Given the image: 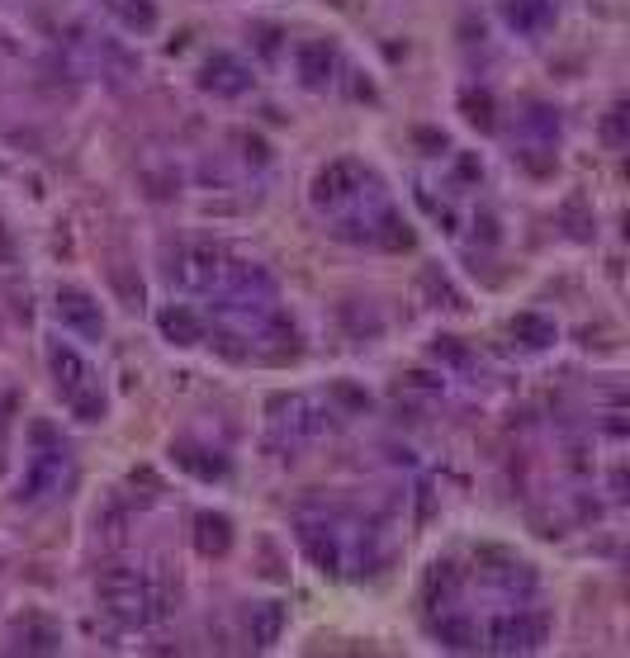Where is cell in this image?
Returning a JSON list of instances; mask_svg holds the SVG:
<instances>
[{"label": "cell", "mask_w": 630, "mask_h": 658, "mask_svg": "<svg viewBox=\"0 0 630 658\" xmlns=\"http://www.w3.org/2000/svg\"><path fill=\"white\" fill-rule=\"evenodd\" d=\"M493 649L503 654H526V649H540L545 640V616H531V611H512V616H498L493 630H488Z\"/></svg>", "instance_id": "obj_2"}, {"label": "cell", "mask_w": 630, "mask_h": 658, "mask_svg": "<svg viewBox=\"0 0 630 658\" xmlns=\"http://www.w3.org/2000/svg\"><path fill=\"white\" fill-rule=\"evenodd\" d=\"M19 649H29V654H57V649H62V635H57L48 621H29V625H19Z\"/></svg>", "instance_id": "obj_17"}, {"label": "cell", "mask_w": 630, "mask_h": 658, "mask_svg": "<svg viewBox=\"0 0 630 658\" xmlns=\"http://www.w3.org/2000/svg\"><path fill=\"white\" fill-rule=\"evenodd\" d=\"M379 242H384L389 251H408V247H413V232H408V223H403V218L384 214V232H379Z\"/></svg>", "instance_id": "obj_21"}, {"label": "cell", "mask_w": 630, "mask_h": 658, "mask_svg": "<svg viewBox=\"0 0 630 658\" xmlns=\"http://www.w3.org/2000/svg\"><path fill=\"white\" fill-rule=\"evenodd\" d=\"M332 393H337L342 403H351V408H370V393H360L356 384H332Z\"/></svg>", "instance_id": "obj_27"}, {"label": "cell", "mask_w": 630, "mask_h": 658, "mask_svg": "<svg viewBox=\"0 0 630 658\" xmlns=\"http://www.w3.org/2000/svg\"><path fill=\"white\" fill-rule=\"evenodd\" d=\"M512 337L522 341V346H531V351H540V346L555 341V327L540 318V313H517V318H512Z\"/></svg>", "instance_id": "obj_15"}, {"label": "cell", "mask_w": 630, "mask_h": 658, "mask_svg": "<svg viewBox=\"0 0 630 658\" xmlns=\"http://www.w3.org/2000/svg\"><path fill=\"white\" fill-rule=\"evenodd\" d=\"M119 15H124L128 29H152V24H157V10H152L147 0H138V5H133V0H124V5H119Z\"/></svg>", "instance_id": "obj_23"}, {"label": "cell", "mask_w": 630, "mask_h": 658, "mask_svg": "<svg viewBox=\"0 0 630 658\" xmlns=\"http://www.w3.org/2000/svg\"><path fill=\"white\" fill-rule=\"evenodd\" d=\"M450 592H455V569H450V564H436L432 578H427V602H436V597L446 602Z\"/></svg>", "instance_id": "obj_24"}, {"label": "cell", "mask_w": 630, "mask_h": 658, "mask_svg": "<svg viewBox=\"0 0 630 658\" xmlns=\"http://www.w3.org/2000/svg\"><path fill=\"white\" fill-rule=\"evenodd\" d=\"M460 109H465V119L474 128H484V133L498 128V119H493V95H488V90H465V95H460Z\"/></svg>", "instance_id": "obj_18"}, {"label": "cell", "mask_w": 630, "mask_h": 658, "mask_svg": "<svg viewBox=\"0 0 630 658\" xmlns=\"http://www.w3.org/2000/svg\"><path fill=\"white\" fill-rule=\"evenodd\" d=\"M195 550L204 559H223L233 550V521L223 512H199L195 516Z\"/></svg>", "instance_id": "obj_6"}, {"label": "cell", "mask_w": 630, "mask_h": 658, "mask_svg": "<svg viewBox=\"0 0 630 658\" xmlns=\"http://www.w3.org/2000/svg\"><path fill=\"white\" fill-rule=\"evenodd\" d=\"M294 67H299V81L308 90H323L332 81V48H327L323 38H308L294 48Z\"/></svg>", "instance_id": "obj_5"}, {"label": "cell", "mask_w": 630, "mask_h": 658, "mask_svg": "<svg viewBox=\"0 0 630 658\" xmlns=\"http://www.w3.org/2000/svg\"><path fill=\"white\" fill-rule=\"evenodd\" d=\"M550 0H507V24L512 29H522V34H536L550 24Z\"/></svg>", "instance_id": "obj_11"}, {"label": "cell", "mask_w": 630, "mask_h": 658, "mask_svg": "<svg viewBox=\"0 0 630 658\" xmlns=\"http://www.w3.org/2000/svg\"><path fill=\"white\" fill-rule=\"evenodd\" d=\"M304 550H308V559H313L323 573H342V550H337V540H332V535L304 526Z\"/></svg>", "instance_id": "obj_14"}, {"label": "cell", "mask_w": 630, "mask_h": 658, "mask_svg": "<svg viewBox=\"0 0 630 658\" xmlns=\"http://www.w3.org/2000/svg\"><path fill=\"white\" fill-rule=\"evenodd\" d=\"M67 408H72L81 422H100V417H105V393L90 384V389H81V393H72V398H67Z\"/></svg>", "instance_id": "obj_19"}, {"label": "cell", "mask_w": 630, "mask_h": 658, "mask_svg": "<svg viewBox=\"0 0 630 658\" xmlns=\"http://www.w3.org/2000/svg\"><path fill=\"white\" fill-rule=\"evenodd\" d=\"M57 318L67 322L81 337H100L105 332V318H100V303L90 299L86 289H57Z\"/></svg>", "instance_id": "obj_3"}, {"label": "cell", "mask_w": 630, "mask_h": 658, "mask_svg": "<svg viewBox=\"0 0 630 658\" xmlns=\"http://www.w3.org/2000/svg\"><path fill=\"white\" fill-rule=\"evenodd\" d=\"M157 327H162V337L171 341V346H199V341H204V322H199L185 303L162 308V313H157Z\"/></svg>", "instance_id": "obj_9"}, {"label": "cell", "mask_w": 630, "mask_h": 658, "mask_svg": "<svg viewBox=\"0 0 630 658\" xmlns=\"http://www.w3.org/2000/svg\"><path fill=\"white\" fill-rule=\"evenodd\" d=\"M436 640L455 649V654H469V649H479V630L465 621V616H441L436 621Z\"/></svg>", "instance_id": "obj_13"}, {"label": "cell", "mask_w": 630, "mask_h": 658, "mask_svg": "<svg viewBox=\"0 0 630 658\" xmlns=\"http://www.w3.org/2000/svg\"><path fill=\"white\" fill-rule=\"evenodd\" d=\"M100 602H105L124 625H138V621H147V616H162L166 611L162 597H157L133 569H124V564H109V569L100 573Z\"/></svg>", "instance_id": "obj_1"}, {"label": "cell", "mask_w": 630, "mask_h": 658, "mask_svg": "<svg viewBox=\"0 0 630 658\" xmlns=\"http://www.w3.org/2000/svg\"><path fill=\"white\" fill-rule=\"evenodd\" d=\"M62 450H43L34 464H29V479H24V488H19V498H43L48 488H53L57 469H62V460H57Z\"/></svg>", "instance_id": "obj_12"}, {"label": "cell", "mask_w": 630, "mask_h": 658, "mask_svg": "<svg viewBox=\"0 0 630 658\" xmlns=\"http://www.w3.org/2000/svg\"><path fill=\"white\" fill-rule=\"evenodd\" d=\"M602 143L626 147V105H612V114L602 119Z\"/></svg>", "instance_id": "obj_22"}, {"label": "cell", "mask_w": 630, "mask_h": 658, "mask_svg": "<svg viewBox=\"0 0 630 658\" xmlns=\"http://www.w3.org/2000/svg\"><path fill=\"white\" fill-rule=\"evenodd\" d=\"M48 365H53V374H57V389H62V398H72V393H81V389L95 384V379H90V365L76 356L72 346H53V351H48Z\"/></svg>", "instance_id": "obj_8"}, {"label": "cell", "mask_w": 630, "mask_h": 658, "mask_svg": "<svg viewBox=\"0 0 630 658\" xmlns=\"http://www.w3.org/2000/svg\"><path fill=\"white\" fill-rule=\"evenodd\" d=\"M432 356H436V360H450V365H465L469 351H465V346H460L455 337H441V341L432 346Z\"/></svg>", "instance_id": "obj_25"}, {"label": "cell", "mask_w": 630, "mask_h": 658, "mask_svg": "<svg viewBox=\"0 0 630 658\" xmlns=\"http://www.w3.org/2000/svg\"><path fill=\"white\" fill-rule=\"evenodd\" d=\"M256 48H261L266 57H275V53H280V29L261 24V29H256Z\"/></svg>", "instance_id": "obj_26"}, {"label": "cell", "mask_w": 630, "mask_h": 658, "mask_svg": "<svg viewBox=\"0 0 630 658\" xmlns=\"http://www.w3.org/2000/svg\"><path fill=\"white\" fill-rule=\"evenodd\" d=\"M280 630H285V606L280 602L252 606V644L256 649H270V644L280 640Z\"/></svg>", "instance_id": "obj_10"}, {"label": "cell", "mask_w": 630, "mask_h": 658, "mask_svg": "<svg viewBox=\"0 0 630 658\" xmlns=\"http://www.w3.org/2000/svg\"><path fill=\"white\" fill-rule=\"evenodd\" d=\"M171 455H176V464H180V469H190L195 479H223V474H228V464H223V460H204L209 450H195V445H176Z\"/></svg>", "instance_id": "obj_16"}, {"label": "cell", "mask_w": 630, "mask_h": 658, "mask_svg": "<svg viewBox=\"0 0 630 658\" xmlns=\"http://www.w3.org/2000/svg\"><path fill=\"white\" fill-rule=\"evenodd\" d=\"M180 275H190L195 285L218 280V251L214 247H195V251H190V270H180Z\"/></svg>", "instance_id": "obj_20"}, {"label": "cell", "mask_w": 630, "mask_h": 658, "mask_svg": "<svg viewBox=\"0 0 630 658\" xmlns=\"http://www.w3.org/2000/svg\"><path fill=\"white\" fill-rule=\"evenodd\" d=\"M199 86L233 100V95H242V90L252 86V72H247L233 53H214L209 62H204V72H199Z\"/></svg>", "instance_id": "obj_4"}, {"label": "cell", "mask_w": 630, "mask_h": 658, "mask_svg": "<svg viewBox=\"0 0 630 658\" xmlns=\"http://www.w3.org/2000/svg\"><path fill=\"white\" fill-rule=\"evenodd\" d=\"M242 147H247V157L266 161V143H261V138H242Z\"/></svg>", "instance_id": "obj_28"}, {"label": "cell", "mask_w": 630, "mask_h": 658, "mask_svg": "<svg viewBox=\"0 0 630 658\" xmlns=\"http://www.w3.org/2000/svg\"><path fill=\"white\" fill-rule=\"evenodd\" d=\"M356 185H360L356 161H332V166H323L318 180H313V199H318V204H337V199H346Z\"/></svg>", "instance_id": "obj_7"}]
</instances>
